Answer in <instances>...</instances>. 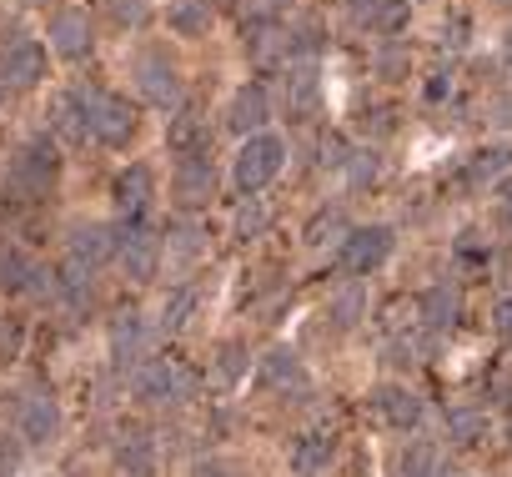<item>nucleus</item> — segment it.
Here are the masks:
<instances>
[{
  "instance_id": "nucleus-1",
  "label": "nucleus",
  "mask_w": 512,
  "mask_h": 477,
  "mask_svg": "<svg viewBox=\"0 0 512 477\" xmlns=\"http://www.w3.org/2000/svg\"><path fill=\"white\" fill-rule=\"evenodd\" d=\"M56 176H61V146L41 131L31 141H21V151L11 156L6 166V196L11 201H46L56 191Z\"/></svg>"
},
{
  "instance_id": "nucleus-2",
  "label": "nucleus",
  "mask_w": 512,
  "mask_h": 477,
  "mask_svg": "<svg viewBox=\"0 0 512 477\" xmlns=\"http://www.w3.org/2000/svg\"><path fill=\"white\" fill-rule=\"evenodd\" d=\"M91 116V141L111 146V151H126L141 131V116H136V101L116 96V91H101V86H71Z\"/></svg>"
},
{
  "instance_id": "nucleus-3",
  "label": "nucleus",
  "mask_w": 512,
  "mask_h": 477,
  "mask_svg": "<svg viewBox=\"0 0 512 477\" xmlns=\"http://www.w3.org/2000/svg\"><path fill=\"white\" fill-rule=\"evenodd\" d=\"M282 166H287V141L272 136V131H262V136H246L241 141V151L231 161V181H236L241 196H256V191H267L282 176Z\"/></svg>"
},
{
  "instance_id": "nucleus-4",
  "label": "nucleus",
  "mask_w": 512,
  "mask_h": 477,
  "mask_svg": "<svg viewBox=\"0 0 512 477\" xmlns=\"http://www.w3.org/2000/svg\"><path fill=\"white\" fill-rule=\"evenodd\" d=\"M0 292L6 297H36V302H61V277L46 272L21 247H0Z\"/></svg>"
},
{
  "instance_id": "nucleus-5",
  "label": "nucleus",
  "mask_w": 512,
  "mask_h": 477,
  "mask_svg": "<svg viewBox=\"0 0 512 477\" xmlns=\"http://www.w3.org/2000/svg\"><path fill=\"white\" fill-rule=\"evenodd\" d=\"M196 387H201L196 372L181 367V362H171V357H151L146 367H136V397H141V402H156V407H166V402H191Z\"/></svg>"
},
{
  "instance_id": "nucleus-6",
  "label": "nucleus",
  "mask_w": 512,
  "mask_h": 477,
  "mask_svg": "<svg viewBox=\"0 0 512 477\" xmlns=\"http://www.w3.org/2000/svg\"><path fill=\"white\" fill-rule=\"evenodd\" d=\"M136 91L156 106V111H181V71L176 61H166V51H141L131 61Z\"/></svg>"
},
{
  "instance_id": "nucleus-7",
  "label": "nucleus",
  "mask_w": 512,
  "mask_h": 477,
  "mask_svg": "<svg viewBox=\"0 0 512 477\" xmlns=\"http://www.w3.org/2000/svg\"><path fill=\"white\" fill-rule=\"evenodd\" d=\"M116 262L131 282H151L156 267H161V242H156V231L141 221H121L116 226Z\"/></svg>"
},
{
  "instance_id": "nucleus-8",
  "label": "nucleus",
  "mask_w": 512,
  "mask_h": 477,
  "mask_svg": "<svg viewBox=\"0 0 512 477\" xmlns=\"http://www.w3.org/2000/svg\"><path fill=\"white\" fill-rule=\"evenodd\" d=\"M392 242H397L392 226H357V231H347V242L337 252V267L347 277H372L392 257Z\"/></svg>"
},
{
  "instance_id": "nucleus-9",
  "label": "nucleus",
  "mask_w": 512,
  "mask_h": 477,
  "mask_svg": "<svg viewBox=\"0 0 512 477\" xmlns=\"http://www.w3.org/2000/svg\"><path fill=\"white\" fill-rule=\"evenodd\" d=\"M46 41H51V51H56L61 61H86V56L96 51V26H91L86 11L66 6V11H56V16L46 21Z\"/></svg>"
},
{
  "instance_id": "nucleus-10",
  "label": "nucleus",
  "mask_w": 512,
  "mask_h": 477,
  "mask_svg": "<svg viewBox=\"0 0 512 477\" xmlns=\"http://www.w3.org/2000/svg\"><path fill=\"white\" fill-rule=\"evenodd\" d=\"M51 76V56L41 41H11L6 51H0V81H6L11 91H31Z\"/></svg>"
},
{
  "instance_id": "nucleus-11",
  "label": "nucleus",
  "mask_w": 512,
  "mask_h": 477,
  "mask_svg": "<svg viewBox=\"0 0 512 477\" xmlns=\"http://www.w3.org/2000/svg\"><path fill=\"white\" fill-rule=\"evenodd\" d=\"M211 196H216V166H211V156L176 161V171H171V201L181 211H206Z\"/></svg>"
},
{
  "instance_id": "nucleus-12",
  "label": "nucleus",
  "mask_w": 512,
  "mask_h": 477,
  "mask_svg": "<svg viewBox=\"0 0 512 477\" xmlns=\"http://www.w3.org/2000/svg\"><path fill=\"white\" fill-rule=\"evenodd\" d=\"M16 432H21V442H31V447H51V442L61 437V407H56V397H51L46 387H36V392L21 397Z\"/></svg>"
},
{
  "instance_id": "nucleus-13",
  "label": "nucleus",
  "mask_w": 512,
  "mask_h": 477,
  "mask_svg": "<svg viewBox=\"0 0 512 477\" xmlns=\"http://www.w3.org/2000/svg\"><path fill=\"white\" fill-rule=\"evenodd\" d=\"M166 151L176 161H191V156H206L211 151V126H206V116L196 106L171 111V121H166Z\"/></svg>"
},
{
  "instance_id": "nucleus-14",
  "label": "nucleus",
  "mask_w": 512,
  "mask_h": 477,
  "mask_svg": "<svg viewBox=\"0 0 512 477\" xmlns=\"http://www.w3.org/2000/svg\"><path fill=\"white\" fill-rule=\"evenodd\" d=\"M111 196H116L121 221H141V216L151 211V196H156V171H151L146 161H131V166L116 176Z\"/></svg>"
},
{
  "instance_id": "nucleus-15",
  "label": "nucleus",
  "mask_w": 512,
  "mask_h": 477,
  "mask_svg": "<svg viewBox=\"0 0 512 477\" xmlns=\"http://www.w3.org/2000/svg\"><path fill=\"white\" fill-rule=\"evenodd\" d=\"M272 121V101H267V86H241L236 96H231V106H226V126L246 141V136H262V126Z\"/></svg>"
},
{
  "instance_id": "nucleus-16",
  "label": "nucleus",
  "mask_w": 512,
  "mask_h": 477,
  "mask_svg": "<svg viewBox=\"0 0 512 477\" xmlns=\"http://www.w3.org/2000/svg\"><path fill=\"white\" fill-rule=\"evenodd\" d=\"M146 352H151V332L141 322V312H121L111 322V362L126 372V367H146Z\"/></svg>"
},
{
  "instance_id": "nucleus-17",
  "label": "nucleus",
  "mask_w": 512,
  "mask_h": 477,
  "mask_svg": "<svg viewBox=\"0 0 512 477\" xmlns=\"http://www.w3.org/2000/svg\"><path fill=\"white\" fill-rule=\"evenodd\" d=\"M372 407H377V417H382L392 432H412V427L422 422V397H417L412 387H402V382L377 387V392H372Z\"/></svg>"
},
{
  "instance_id": "nucleus-18",
  "label": "nucleus",
  "mask_w": 512,
  "mask_h": 477,
  "mask_svg": "<svg viewBox=\"0 0 512 477\" xmlns=\"http://www.w3.org/2000/svg\"><path fill=\"white\" fill-rule=\"evenodd\" d=\"M256 382H262L267 392H307L312 382H307V367H302V357L292 352V347H272L267 357H262V372H256Z\"/></svg>"
},
{
  "instance_id": "nucleus-19",
  "label": "nucleus",
  "mask_w": 512,
  "mask_h": 477,
  "mask_svg": "<svg viewBox=\"0 0 512 477\" xmlns=\"http://www.w3.org/2000/svg\"><path fill=\"white\" fill-rule=\"evenodd\" d=\"M116 467L126 472V477H156V442H151V432L146 427H121V437H116Z\"/></svg>"
},
{
  "instance_id": "nucleus-20",
  "label": "nucleus",
  "mask_w": 512,
  "mask_h": 477,
  "mask_svg": "<svg viewBox=\"0 0 512 477\" xmlns=\"http://www.w3.org/2000/svg\"><path fill=\"white\" fill-rule=\"evenodd\" d=\"M282 91H287V111L292 116H312L317 111V96H322V81H317V61H287L282 66Z\"/></svg>"
},
{
  "instance_id": "nucleus-21",
  "label": "nucleus",
  "mask_w": 512,
  "mask_h": 477,
  "mask_svg": "<svg viewBox=\"0 0 512 477\" xmlns=\"http://www.w3.org/2000/svg\"><path fill=\"white\" fill-rule=\"evenodd\" d=\"M66 247H71V257H76V262H86V267L96 272V267H106V262L116 257V226L86 221V226H76V231H71V242H66Z\"/></svg>"
},
{
  "instance_id": "nucleus-22",
  "label": "nucleus",
  "mask_w": 512,
  "mask_h": 477,
  "mask_svg": "<svg viewBox=\"0 0 512 477\" xmlns=\"http://www.w3.org/2000/svg\"><path fill=\"white\" fill-rule=\"evenodd\" d=\"M352 26H367L377 36H392L407 26V0H347Z\"/></svg>"
},
{
  "instance_id": "nucleus-23",
  "label": "nucleus",
  "mask_w": 512,
  "mask_h": 477,
  "mask_svg": "<svg viewBox=\"0 0 512 477\" xmlns=\"http://www.w3.org/2000/svg\"><path fill=\"white\" fill-rule=\"evenodd\" d=\"M46 121H51V131L66 136V141H86V136H91V116H86V106H81L76 91H56Z\"/></svg>"
},
{
  "instance_id": "nucleus-24",
  "label": "nucleus",
  "mask_w": 512,
  "mask_h": 477,
  "mask_svg": "<svg viewBox=\"0 0 512 477\" xmlns=\"http://www.w3.org/2000/svg\"><path fill=\"white\" fill-rule=\"evenodd\" d=\"M216 21V6L211 0H166V26L176 36H206Z\"/></svg>"
},
{
  "instance_id": "nucleus-25",
  "label": "nucleus",
  "mask_w": 512,
  "mask_h": 477,
  "mask_svg": "<svg viewBox=\"0 0 512 477\" xmlns=\"http://www.w3.org/2000/svg\"><path fill=\"white\" fill-rule=\"evenodd\" d=\"M422 322L427 327H437V332H447V327H457V317H462V292L457 287H447V282H437V287H427V297H422Z\"/></svg>"
},
{
  "instance_id": "nucleus-26",
  "label": "nucleus",
  "mask_w": 512,
  "mask_h": 477,
  "mask_svg": "<svg viewBox=\"0 0 512 477\" xmlns=\"http://www.w3.org/2000/svg\"><path fill=\"white\" fill-rule=\"evenodd\" d=\"M332 457H337V437H332V432H307V437L292 447V467H297L302 477H322Z\"/></svg>"
},
{
  "instance_id": "nucleus-27",
  "label": "nucleus",
  "mask_w": 512,
  "mask_h": 477,
  "mask_svg": "<svg viewBox=\"0 0 512 477\" xmlns=\"http://www.w3.org/2000/svg\"><path fill=\"white\" fill-rule=\"evenodd\" d=\"M246 46H251V61L256 66H287L292 61V36L282 31V26H251L246 31Z\"/></svg>"
},
{
  "instance_id": "nucleus-28",
  "label": "nucleus",
  "mask_w": 512,
  "mask_h": 477,
  "mask_svg": "<svg viewBox=\"0 0 512 477\" xmlns=\"http://www.w3.org/2000/svg\"><path fill=\"white\" fill-rule=\"evenodd\" d=\"M512 166V151H477V156H467V166H462V186H487V181H497L502 171Z\"/></svg>"
},
{
  "instance_id": "nucleus-29",
  "label": "nucleus",
  "mask_w": 512,
  "mask_h": 477,
  "mask_svg": "<svg viewBox=\"0 0 512 477\" xmlns=\"http://www.w3.org/2000/svg\"><path fill=\"white\" fill-rule=\"evenodd\" d=\"M447 437H452L457 447L482 442V437H487V412H477V407H452V412H447Z\"/></svg>"
},
{
  "instance_id": "nucleus-30",
  "label": "nucleus",
  "mask_w": 512,
  "mask_h": 477,
  "mask_svg": "<svg viewBox=\"0 0 512 477\" xmlns=\"http://www.w3.org/2000/svg\"><path fill=\"white\" fill-rule=\"evenodd\" d=\"M191 307H196V292H191V287H176V292L166 297V307H161V322H156V327H161L166 337H171V332H181V327L191 322Z\"/></svg>"
},
{
  "instance_id": "nucleus-31",
  "label": "nucleus",
  "mask_w": 512,
  "mask_h": 477,
  "mask_svg": "<svg viewBox=\"0 0 512 477\" xmlns=\"http://www.w3.org/2000/svg\"><path fill=\"white\" fill-rule=\"evenodd\" d=\"M342 231H347L342 206H327V211H317V216H312V226H307V247H327V242H337Z\"/></svg>"
},
{
  "instance_id": "nucleus-32",
  "label": "nucleus",
  "mask_w": 512,
  "mask_h": 477,
  "mask_svg": "<svg viewBox=\"0 0 512 477\" xmlns=\"http://www.w3.org/2000/svg\"><path fill=\"white\" fill-rule=\"evenodd\" d=\"M236 11H241V26H277L282 11H287V0H236Z\"/></svg>"
},
{
  "instance_id": "nucleus-33",
  "label": "nucleus",
  "mask_w": 512,
  "mask_h": 477,
  "mask_svg": "<svg viewBox=\"0 0 512 477\" xmlns=\"http://www.w3.org/2000/svg\"><path fill=\"white\" fill-rule=\"evenodd\" d=\"M267 226H272V211L256 201V196H246V206L236 211V236H241V242H256Z\"/></svg>"
},
{
  "instance_id": "nucleus-34",
  "label": "nucleus",
  "mask_w": 512,
  "mask_h": 477,
  "mask_svg": "<svg viewBox=\"0 0 512 477\" xmlns=\"http://www.w3.org/2000/svg\"><path fill=\"white\" fill-rule=\"evenodd\" d=\"M241 372H246V347L221 342V347H216V382H221V387H236Z\"/></svg>"
},
{
  "instance_id": "nucleus-35",
  "label": "nucleus",
  "mask_w": 512,
  "mask_h": 477,
  "mask_svg": "<svg viewBox=\"0 0 512 477\" xmlns=\"http://www.w3.org/2000/svg\"><path fill=\"white\" fill-rule=\"evenodd\" d=\"M26 352V322L21 317H0V367L16 362Z\"/></svg>"
},
{
  "instance_id": "nucleus-36",
  "label": "nucleus",
  "mask_w": 512,
  "mask_h": 477,
  "mask_svg": "<svg viewBox=\"0 0 512 477\" xmlns=\"http://www.w3.org/2000/svg\"><path fill=\"white\" fill-rule=\"evenodd\" d=\"M116 26H146V0H96Z\"/></svg>"
},
{
  "instance_id": "nucleus-37",
  "label": "nucleus",
  "mask_w": 512,
  "mask_h": 477,
  "mask_svg": "<svg viewBox=\"0 0 512 477\" xmlns=\"http://www.w3.org/2000/svg\"><path fill=\"white\" fill-rule=\"evenodd\" d=\"M26 462V447H21V432H6L0 427V477H16Z\"/></svg>"
},
{
  "instance_id": "nucleus-38",
  "label": "nucleus",
  "mask_w": 512,
  "mask_h": 477,
  "mask_svg": "<svg viewBox=\"0 0 512 477\" xmlns=\"http://www.w3.org/2000/svg\"><path fill=\"white\" fill-rule=\"evenodd\" d=\"M347 181L352 186H372L377 181V156L372 151H352L347 156Z\"/></svg>"
},
{
  "instance_id": "nucleus-39",
  "label": "nucleus",
  "mask_w": 512,
  "mask_h": 477,
  "mask_svg": "<svg viewBox=\"0 0 512 477\" xmlns=\"http://www.w3.org/2000/svg\"><path fill=\"white\" fill-rule=\"evenodd\" d=\"M362 307H367V297H362V292H337V302H332V317H337V327H352Z\"/></svg>"
},
{
  "instance_id": "nucleus-40",
  "label": "nucleus",
  "mask_w": 512,
  "mask_h": 477,
  "mask_svg": "<svg viewBox=\"0 0 512 477\" xmlns=\"http://www.w3.org/2000/svg\"><path fill=\"white\" fill-rule=\"evenodd\" d=\"M166 242H176V252H181V267H186V262L201 252V231H196L191 221H181V226H176V236H166Z\"/></svg>"
},
{
  "instance_id": "nucleus-41",
  "label": "nucleus",
  "mask_w": 512,
  "mask_h": 477,
  "mask_svg": "<svg viewBox=\"0 0 512 477\" xmlns=\"http://www.w3.org/2000/svg\"><path fill=\"white\" fill-rule=\"evenodd\" d=\"M347 156H352V151H347V141H342L337 131H327V136H322V166L342 171V166H347Z\"/></svg>"
},
{
  "instance_id": "nucleus-42",
  "label": "nucleus",
  "mask_w": 512,
  "mask_h": 477,
  "mask_svg": "<svg viewBox=\"0 0 512 477\" xmlns=\"http://www.w3.org/2000/svg\"><path fill=\"white\" fill-rule=\"evenodd\" d=\"M492 332H497L502 342H512V297H502V302L492 307Z\"/></svg>"
},
{
  "instance_id": "nucleus-43",
  "label": "nucleus",
  "mask_w": 512,
  "mask_h": 477,
  "mask_svg": "<svg viewBox=\"0 0 512 477\" xmlns=\"http://www.w3.org/2000/svg\"><path fill=\"white\" fill-rule=\"evenodd\" d=\"M487 121L502 126V131H512V96H497V101L487 106Z\"/></svg>"
},
{
  "instance_id": "nucleus-44",
  "label": "nucleus",
  "mask_w": 512,
  "mask_h": 477,
  "mask_svg": "<svg viewBox=\"0 0 512 477\" xmlns=\"http://www.w3.org/2000/svg\"><path fill=\"white\" fill-rule=\"evenodd\" d=\"M447 91H452V76H447V71H437V76L427 81V101H442Z\"/></svg>"
},
{
  "instance_id": "nucleus-45",
  "label": "nucleus",
  "mask_w": 512,
  "mask_h": 477,
  "mask_svg": "<svg viewBox=\"0 0 512 477\" xmlns=\"http://www.w3.org/2000/svg\"><path fill=\"white\" fill-rule=\"evenodd\" d=\"M497 201H502V221L512 226V176H507V181H497Z\"/></svg>"
},
{
  "instance_id": "nucleus-46",
  "label": "nucleus",
  "mask_w": 512,
  "mask_h": 477,
  "mask_svg": "<svg viewBox=\"0 0 512 477\" xmlns=\"http://www.w3.org/2000/svg\"><path fill=\"white\" fill-rule=\"evenodd\" d=\"M191 477H226V467H221V462H196Z\"/></svg>"
},
{
  "instance_id": "nucleus-47",
  "label": "nucleus",
  "mask_w": 512,
  "mask_h": 477,
  "mask_svg": "<svg viewBox=\"0 0 512 477\" xmlns=\"http://www.w3.org/2000/svg\"><path fill=\"white\" fill-rule=\"evenodd\" d=\"M6 96H11V86H6V81H0V101H6Z\"/></svg>"
},
{
  "instance_id": "nucleus-48",
  "label": "nucleus",
  "mask_w": 512,
  "mask_h": 477,
  "mask_svg": "<svg viewBox=\"0 0 512 477\" xmlns=\"http://www.w3.org/2000/svg\"><path fill=\"white\" fill-rule=\"evenodd\" d=\"M507 61H512V31H507Z\"/></svg>"
}]
</instances>
